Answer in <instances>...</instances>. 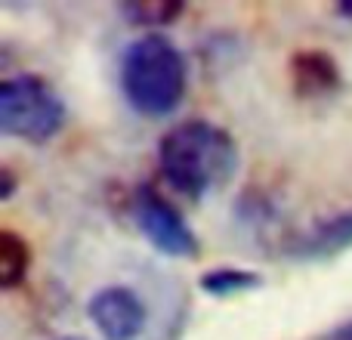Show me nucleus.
<instances>
[{"mask_svg": "<svg viewBox=\"0 0 352 340\" xmlns=\"http://www.w3.org/2000/svg\"><path fill=\"white\" fill-rule=\"evenodd\" d=\"M130 213H133V223L142 232V238L164 257H179V260L198 257V235L192 232L179 207L158 186H152V182L136 186L133 198H130Z\"/></svg>", "mask_w": 352, "mask_h": 340, "instance_id": "4", "label": "nucleus"}, {"mask_svg": "<svg viewBox=\"0 0 352 340\" xmlns=\"http://www.w3.org/2000/svg\"><path fill=\"white\" fill-rule=\"evenodd\" d=\"M291 84L300 99H324L328 93L340 90V68L324 50H300L291 56Z\"/></svg>", "mask_w": 352, "mask_h": 340, "instance_id": "6", "label": "nucleus"}, {"mask_svg": "<svg viewBox=\"0 0 352 340\" xmlns=\"http://www.w3.org/2000/svg\"><path fill=\"white\" fill-rule=\"evenodd\" d=\"M343 248H352V211L322 220L300 238H294V257H331L340 254Z\"/></svg>", "mask_w": 352, "mask_h": 340, "instance_id": "7", "label": "nucleus"}, {"mask_svg": "<svg viewBox=\"0 0 352 340\" xmlns=\"http://www.w3.org/2000/svg\"><path fill=\"white\" fill-rule=\"evenodd\" d=\"M337 12H340V16H349V19H352V0H343V3H337Z\"/></svg>", "mask_w": 352, "mask_h": 340, "instance_id": "13", "label": "nucleus"}, {"mask_svg": "<svg viewBox=\"0 0 352 340\" xmlns=\"http://www.w3.org/2000/svg\"><path fill=\"white\" fill-rule=\"evenodd\" d=\"M198 288L204 294L217 300L226 297H235V294L244 291H256L263 288V275L254 273V269H238V266H217V269H207L204 275L198 279Z\"/></svg>", "mask_w": 352, "mask_h": 340, "instance_id": "9", "label": "nucleus"}, {"mask_svg": "<svg viewBox=\"0 0 352 340\" xmlns=\"http://www.w3.org/2000/svg\"><path fill=\"white\" fill-rule=\"evenodd\" d=\"M118 81L124 99L136 115L167 118L179 109L186 96V56L167 34H140L124 47Z\"/></svg>", "mask_w": 352, "mask_h": 340, "instance_id": "2", "label": "nucleus"}, {"mask_svg": "<svg viewBox=\"0 0 352 340\" xmlns=\"http://www.w3.org/2000/svg\"><path fill=\"white\" fill-rule=\"evenodd\" d=\"M31 269V244L19 232L0 229V288L12 291L25 281Z\"/></svg>", "mask_w": 352, "mask_h": 340, "instance_id": "10", "label": "nucleus"}, {"mask_svg": "<svg viewBox=\"0 0 352 340\" xmlns=\"http://www.w3.org/2000/svg\"><path fill=\"white\" fill-rule=\"evenodd\" d=\"M65 99L41 74H16L0 84V134L43 146L65 127Z\"/></svg>", "mask_w": 352, "mask_h": 340, "instance_id": "3", "label": "nucleus"}, {"mask_svg": "<svg viewBox=\"0 0 352 340\" xmlns=\"http://www.w3.org/2000/svg\"><path fill=\"white\" fill-rule=\"evenodd\" d=\"M87 316L102 340H136L146 331L148 310L133 288L109 285L90 297Z\"/></svg>", "mask_w": 352, "mask_h": 340, "instance_id": "5", "label": "nucleus"}, {"mask_svg": "<svg viewBox=\"0 0 352 340\" xmlns=\"http://www.w3.org/2000/svg\"><path fill=\"white\" fill-rule=\"evenodd\" d=\"M12 192H16V173L10 167H0V201H10Z\"/></svg>", "mask_w": 352, "mask_h": 340, "instance_id": "11", "label": "nucleus"}, {"mask_svg": "<svg viewBox=\"0 0 352 340\" xmlns=\"http://www.w3.org/2000/svg\"><path fill=\"white\" fill-rule=\"evenodd\" d=\"M62 340H84V337H62Z\"/></svg>", "mask_w": 352, "mask_h": 340, "instance_id": "14", "label": "nucleus"}, {"mask_svg": "<svg viewBox=\"0 0 352 340\" xmlns=\"http://www.w3.org/2000/svg\"><path fill=\"white\" fill-rule=\"evenodd\" d=\"M182 12H186V0H127L121 3V16L146 34H161V28H170Z\"/></svg>", "mask_w": 352, "mask_h": 340, "instance_id": "8", "label": "nucleus"}, {"mask_svg": "<svg viewBox=\"0 0 352 340\" xmlns=\"http://www.w3.org/2000/svg\"><path fill=\"white\" fill-rule=\"evenodd\" d=\"M331 340H352V322H346V325H340V328L331 334Z\"/></svg>", "mask_w": 352, "mask_h": 340, "instance_id": "12", "label": "nucleus"}, {"mask_svg": "<svg viewBox=\"0 0 352 340\" xmlns=\"http://www.w3.org/2000/svg\"><path fill=\"white\" fill-rule=\"evenodd\" d=\"M235 136L204 118L179 121L161 136L158 167L161 176L188 201H201L217 189H226L238 173Z\"/></svg>", "mask_w": 352, "mask_h": 340, "instance_id": "1", "label": "nucleus"}]
</instances>
